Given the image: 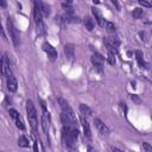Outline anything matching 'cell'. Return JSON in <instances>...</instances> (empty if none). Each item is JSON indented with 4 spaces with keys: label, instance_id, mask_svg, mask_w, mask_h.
Here are the masks:
<instances>
[{
    "label": "cell",
    "instance_id": "cell-1",
    "mask_svg": "<svg viewBox=\"0 0 152 152\" xmlns=\"http://www.w3.org/2000/svg\"><path fill=\"white\" fill-rule=\"evenodd\" d=\"M58 104H59V106L62 108V113H64L68 117V119H69V121H70L73 127H77V125H76V124H77V122H76V117H75V114H74V111L69 106V104L64 99H62V97L58 99Z\"/></svg>",
    "mask_w": 152,
    "mask_h": 152
},
{
    "label": "cell",
    "instance_id": "cell-2",
    "mask_svg": "<svg viewBox=\"0 0 152 152\" xmlns=\"http://www.w3.org/2000/svg\"><path fill=\"white\" fill-rule=\"evenodd\" d=\"M26 113H28V118H29V122L31 125V127L33 130V133H36L37 131V114H36V108L35 105L32 104L31 100H28L26 102Z\"/></svg>",
    "mask_w": 152,
    "mask_h": 152
},
{
    "label": "cell",
    "instance_id": "cell-3",
    "mask_svg": "<svg viewBox=\"0 0 152 152\" xmlns=\"http://www.w3.org/2000/svg\"><path fill=\"white\" fill-rule=\"evenodd\" d=\"M6 25H7V30H8V33H10V36H11L12 42H13V44H15L16 46H18V45H19V33H18V31L16 30L13 23L11 21L10 18L7 19V24H6Z\"/></svg>",
    "mask_w": 152,
    "mask_h": 152
},
{
    "label": "cell",
    "instance_id": "cell-4",
    "mask_svg": "<svg viewBox=\"0 0 152 152\" xmlns=\"http://www.w3.org/2000/svg\"><path fill=\"white\" fill-rule=\"evenodd\" d=\"M105 45L108 49V51L117 54L118 53V46H119V42L115 38H106L105 39Z\"/></svg>",
    "mask_w": 152,
    "mask_h": 152
},
{
    "label": "cell",
    "instance_id": "cell-5",
    "mask_svg": "<svg viewBox=\"0 0 152 152\" xmlns=\"http://www.w3.org/2000/svg\"><path fill=\"white\" fill-rule=\"evenodd\" d=\"M92 63L94 64L95 69L99 73H102V63H104V56L100 55L99 53H95L92 57Z\"/></svg>",
    "mask_w": 152,
    "mask_h": 152
},
{
    "label": "cell",
    "instance_id": "cell-6",
    "mask_svg": "<svg viewBox=\"0 0 152 152\" xmlns=\"http://www.w3.org/2000/svg\"><path fill=\"white\" fill-rule=\"evenodd\" d=\"M1 71L3 75H5L6 77H11L12 76V70H11V64H10V59L5 55L1 59Z\"/></svg>",
    "mask_w": 152,
    "mask_h": 152
},
{
    "label": "cell",
    "instance_id": "cell-7",
    "mask_svg": "<svg viewBox=\"0 0 152 152\" xmlns=\"http://www.w3.org/2000/svg\"><path fill=\"white\" fill-rule=\"evenodd\" d=\"M43 50L48 54V57L50 58V61H55L57 58V51H56V49L51 45V44H49L48 42H45L43 44Z\"/></svg>",
    "mask_w": 152,
    "mask_h": 152
},
{
    "label": "cell",
    "instance_id": "cell-8",
    "mask_svg": "<svg viewBox=\"0 0 152 152\" xmlns=\"http://www.w3.org/2000/svg\"><path fill=\"white\" fill-rule=\"evenodd\" d=\"M94 125H95V127L97 129V131L101 133V134H105V135H108L109 134V129L107 127V125L104 124L102 121H101L100 119H94Z\"/></svg>",
    "mask_w": 152,
    "mask_h": 152
},
{
    "label": "cell",
    "instance_id": "cell-9",
    "mask_svg": "<svg viewBox=\"0 0 152 152\" xmlns=\"http://www.w3.org/2000/svg\"><path fill=\"white\" fill-rule=\"evenodd\" d=\"M42 127H43V131L48 133L49 127H50V114L46 111H44L43 115H42Z\"/></svg>",
    "mask_w": 152,
    "mask_h": 152
},
{
    "label": "cell",
    "instance_id": "cell-10",
    "mask_svg": "<svg viewBox=\"0 0 152 152\" xmlns=\"http://www.w3.org/2000/svg\"><path fill=\"white\" fill-rule=\"evenodd\" d=\"M6 86H7V89H8L10 92H12V93L17 92L18 83H17V80H16V77H13V76H11V77H7Z\"/></svg>",
    "mask_w": 152,
    "mask_h": 152
},
{
    "label": "cell",
    "instance_id": "cell-11",
    "mask_svg": "<svg viewBox=\"0 0 152 152\" xmlns=\"http://www.w3.org/2000/svg\"><path fill=\"white\" fill-rule=\"evenodd\" d=\"M81 125H82V127H83V134H84V137H87L88 139H91L92 138V132H91V126H89V124H88V121L83 118V117H81Z\"/></svg>",
    "mask_w": 152,
    "mask_h": 152
},
{
    "label": "cell",
    "instance_id": "cell-12",
    "mask_svg": "<svg viewBox=\"0 0 152 152\" xmlns=\"http://www.w3.org/2000/svg\"><path fill=\"white\" fill-rule=\"evenodd\" d=\"M92 12H93V16L95 17V20L97 21V24L100 25V26H105L106 21H105V19H104V17H102V15L100 13V11H99L97 8L93 7V8H92Z\"/></svg>",
    "mask_w": 152,
    "mask_h": 152
},
{
    "label": "cell",
    "instance_id": "cell-13",
    "mask_svg": "<svg viewBox=\"0 0 152 152\" xmlns=\"http://www.w3.org/2000/svg\"><path fill=\"white\" fill-rule=\"evenodd\" d=\"M64 54L71 61L74 58V55H75V48H74V44H66L64 45Z\"/></svg>",
    "mask_w": 152,
    "mask_h": 152
},
{
    "label": "cell",
    "instance_id": "cell-14",
    "mask_svg": "<svg viewBox=\"0 0 152 152\" xmlns=\"http://www.w3.org/2000/svg\"><path fill=\"white\" fill-rule=\"evenodd\" d=\"M135 57H137V61H138V64L140 68H147L145 62H144V58H143V54L142 51H139V50H137L135 51Z\"/></svg>",
    "mask_w": 152,
    "mask_h": 152
},
{
    "label": "cell",
    "instance_id": "cell-15",
    "mask_svg": "<svg viewBox=\"0 0 152 152\" xmlns=\"http://www.w3.org/2000/svg\"><path fill=\"white\" fill-rule=\"evenodd\" d=\"M80 112H81V114L82 115H87V117H91L92 115V109L88 107L87 105H84V104H81L80 105Z\"/></svg>",
    "mask_w": 152,
    "mask_h": 152
},
{
    "label": "cell",
    "instance_id": "cell-16",
    "mask_svg": "<svg viewBox=\"0 0 152 152\" xmlns=\"http://www.w3.org/2000/svg\"><path fill=\"white\" fill-rule=\"evenodd\" d=\"M83 21H84L86 29H87L88 31H93V29H94V21H93V19H92L91 17H86Z\"/></svg>",
    "mask_w": 152,
    "mask_h": 152
},
{
    "label": "cell",
    "instance_id": "cell-17",
    "mask_svg": "<svg viewBox=\"0 0 152 152\" xmlns=\"http://www.w3.org/2000/svg\"><path fill=\"white\" fill-rule=\"evenodd\" d=\"M18 145H19L20 147H28V146H29L28 138L25 137V135H20L19 139H18Z\"/></svg>",
    "mask_w": 152,
    "mask_h": 152
},
{
    "label": "cell",
    "instance_id": "cell-18",
    "mask_svg": "<svg viewBox=\"0 0 152 152\" xmlns=\"http://www.w3.org/2000/svg\"><path fill=\"white\" fill-rule=\"evenodd\" d=\"M15 121H16V126L19 129V130H25V125H24V121H23V118L20 117V115H18L16 119H15Z\"/></svg>",
    "mask_w": 152,
    "mask_h": 152
},
{
    "label": "cell",
    "instance_id": "cell-19",
    "mask_svg": "<svg viewBox=\"0 0 152 152\" xmlns=\"http://www.w3.org/2000/svg\"><path fill=\"white\" fill-rule=\"evenodd\" d=\"M143 15H144V11L142 8H134L132 12V17L135 19H139L140 17H143Z\"/></svg>",
    "mask_w": 152,
    "mask_h": 152
},
{
    "label": "cell",
    "instance_id": "cell-20",
    "mask_svg": "<svg viewBox=\"0 0 152 152\" xmlns=\"http://www.w3.org/2000/svg\"><path fill=\"white\" fill-rule=\"evenodd\" d=\"M106 29L109 33H113V32H115V25L111 21H108V23H106Z\"/></svg>",
    "mask_w": 152,
    "mask_h": 152
},
{
    "label": "cell",
    "instance_id": "cell-21",
    "mask_svg": "<svg viewBox=\"0 0 152 152\" xmlns=\"http://www.w3.org/2000/svg\"><path fill=\"white\" fill-rule=\"evenodd\" d=\"M107 61H108V63H109V64H112V66H114V64H115V56H114V54L113 53H108V57H107Z\"/></svg>",
    "mask_w": 152,
    "mask_h": 152
},
{
    "label": "cell",
    "instance_id": "cell-22",
    "mask_svg": "<svg viewBox=\"0 0 152 152\" xmlns=\"http://www.w3.org/2000/svg\"><path fill=\"white\" fill-rule=\"evenodd\" d=\"M142 147H143V149L146 151V152H152V146H151L149 143H143Z\"/></svg>",
    "mask_w": 152,
    "mask_h": 152
},
{
    "label": "cell",
    "instance_id": "cell-23",
    "mask_svg": "<svg viewBox=\"0 0 152 152\" xmlns=\"http://www.w3.org/2000/svg\"><path fill=\"white\" fill-rule=\"evenodd\" d=\"M10 115L12 117V118H13V119H16L18 115H19V113L16 111V109H13V108H11L10 109Z\"/></svg>",
    "mask_w": 152,
    "mask_h": 152
},
{
    "label": "cell",
    "instance_id": "cell-24",
    "mask_svg": "<svg viewBox=\"0 0 152 152\" xmlns=\"http://www.w3.org/2000/svg\"><path fill=\"white\" fill-rule=\"evenodd\" d=\"M138 3L140 4L142 6H145V7H151V6H152V4H151V3H147L146 0H138Z\"/></svg>",
    "mask_w": 152,
    "mask_h": 152
},
{
    "label": "cell",
    "instance_id": "cell-25",
    "mask_svg": "<svg viewBox=\"0 0 152 152\" xmlns=\"http://www.w3.org/2000/svg\"><path fill=\"white\" fill-rule=\"evenodd\" d=\"M112 1V4L115 6V8L118 10V11H120V5H119V3H118V0H111Z\"/></svg>",
    "mask_w": 152,
    "mask_h": 152
},
{
    "label": "cell",
    "instance_id": "cell-26",
    "mask_svg": "<svg viewBox=\"0 0 152 152\" xmlns=\"http://www.w3.org/2000/svg\"><path fill=\"white\" fill-rule=\"evenodd\" d=\"M120 107H121V109L125 111V112H126V109H127V108H126V105H125V104H120Z\"/></svg>",
    "mask_w": 152,
    "mask_h": 152
},
{
    "label": "cell",
    "instance_id": "cell-27",
    "mask_svg": "<svg viewBox=\"0 0 152 152\" xmlns=\"http://www.w3.org/2000/svg\"><path fill=\"white\" fill-rule=\"evenodd\" d=\"M1 6H3V7H6V0H1Z\"/></svg>",
    "mask_w": 152,
    "mask_h": 152
},
{
    "label": "cell",
    "instance_id": "cell-28",
    "mask_svg": "<svg viewBox=\"0 0 152 152\" xmlns=\"http://www.w3.org/2000/svg\"><path fill=\"white\" fill-rule=\"evenodd\" d=\"M33 150H35V151H38V146H37V143H35V146H33Z\"/></svg>",
    "mask_w": 152,
    "mask_h": 152
},
{
    "label": "cell",
    "instance_id": "cell-29",
    "mask_svg": "<svg viewBox=\"0 0 152 152\" xmlns=\"http://www.w3.org/2000/svg\"><path fill=\"white\" fill-rule=\"evenodd\" d=\"M93 3L97 5V4H100V0H93Z\"/></svg>",
    "mask_w": 152,
    "mask_h": 152
},
{
    "label": "cell",
    "instance_id": "cell-30",
    "mask_svg": "<svg viewBox=\"0 0 152 152\" xmlns=\"http://www.w3.org/2000/svg\"><path fill=\"white\" fill-rule=\"evenodd\" d=\"M112 150H113V151H120V150H119V149H117V147H112Z\"/></svg>",
    "mask_w": 152,
    "mask_h": 152
},
{
    "label": "cell",
    "instance_id": "cell-31",
    "mask_svg": "<svg viewBox=\"0 0 152 152\" xmlns=\"http://www.w3.org/2000/svg\"><path fill=\"white\" fill-rule=\"evenodd\" d=\"M66 1H67V3H69V4H71V3H73V0H66Z\"/></svg>",
    "mask_w": 152,
    "mask_h": 152
}]
</instances>
